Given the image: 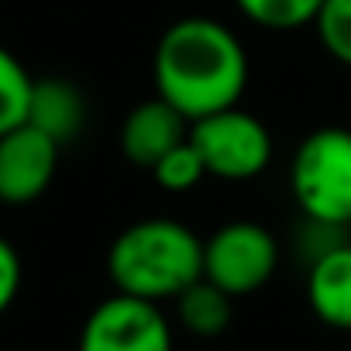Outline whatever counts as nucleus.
<instances>
[{
  "label": "nucleus",
  "mask_w": 351,
  "mask_h": 351,
  "mask_svg": "<svg viewBox=\"0 0 351 351\" xmlns=\"http://www.w3.org/2000/svg\"><path fill=\"white\" fill-rule=\"evenodd\" d=\"M32 83H35V76L25 69V62L8 45H0V134L25 124Z\"/></svg>",
  "instance_id": "obj_12"
},
{
  "label": "nucleus",
  "mask_w": 351,
  "mask_h": 351,
  "mask_svg": "<svg viewBox=\"0 0 351 351\" xmlns=\"http://www.w3.org/2000/svg\"><path fill=\"white\" fill-rule=\"evenodd\" d=\"M190 138V117L180 114L158 93L134 104L121 121V152L131 165L152 169L165 152Z\"/></svg>",
  "instance_id": "obj_8"
},
{
  "label": "nucleus",
  "mask_w": 351,
  "mask_h": 351,
  "mask_svg": "<svg viewBox=\"0 0 351 351\" xmlns=\"http://www.w3.org/2000/svg\"><path fill=\"white\" fill-rule=\"evenodd\" d=\"M324 52L351 69V0H324L313 18Z\"/></svg>",
  "instance_id": "obj_15"
},
{
  "label": "nucleus",
  "mask_w": 351,
  "mask_h": 351,
  "mask_svg": "<svg viewBox=\"0 0 351 351\" xmlns=\"http://www.w3.org/2000/svg\"><path fill=\"white\" fill-rule=\"evenodd\" d=\"M190 141L200 152L207 176H214V180L245 183V180L262 176L272 162L269 128L255 114L241 110L238 104L193 121Z\"/></svg>",
  "instance_id": "obj_4"
},
{
  "label": "nucleus",
  "mask_w": 351,
  "mask_h": 351,
  "mask_svg": "<svg viewBox=\"0 0 351 351\" xmlns=\"http://www.w3.org/2000/svg\"><path fill=\"white\" fill-rule=\"evenodd\" d=\"M279 269V245L255 221H231L204 241V279L228 296L258 293Z\"/></svg>",
  "instance_id": "obj_5"
},
{
  "label": "nucleus",
  "mask_w": 351,
  "mask_h": 351,
  "mask_svg": "<svg viewBox=\"0 0 351 351\" xmlns=\"http://www.w3.org/2000/svg\"><path fill=\"white\" fill-rule=\"evenodd\" d=\"M306 303L334 330H351V241L327 245L306 272Z\"/></svg>",
  "instance_id": "obj_9"
},
{
  "label": "nucleus",
  "mask_w": 351,
  "mask_h": 351,
  "mask_svg": "<svg viewBox=\"0 0 351 351\" xmlns=\"http://www.w3.org/2000/svg\"><path fill=\"white\" fill-rule=\"evenodd\" d=\"M59 145L28 121L0 134V204H35L56 180Z\"/></svg>",
  "instance_id": "obj_7"
},
{
  "label": "nucleus",
  "mask_w": 351,
  "mask_h": 351,
  "mask_svg": "<svg viewBox=\"0 0 351 351\" xmlns=\"http://www.w3.org/2000/svg\"><path fill=\"white\" fill-rule=\"evenodd\" d=\"M32 128L49 134L59 148L73 141L86 128V97L76 83L62 76H42L32 83V100H28V117Z\"/></svg>",
  "instance_id": "obj_10"
},
{
  "label": "nucleus",
  "mask_w": 351,
  "mask_h": 351,
  "mask_svg": "<svg viewBox=\"0 0 351 351\" xmlns=\"http://www.w3.org/2000/svg\"><path fill=\"white\" fill-rule=\"evenodd\" d=\"M21 255L18 248L0 234V317H4L11 310V303L18 300L21 293Z\"/></svg>",
  "instance_id": "obj_16"
},
{
  "label": "nucleus",
  "mask_w": 351,
  "mask_h": 351,
  "mask_svg": "<svg viewBox=\"0 0 351 351\" xmlns=\"http://www.w3.org/2000/svg\"><path fill=\"white\" fill-rule=\"evenodd\" d=\"M107 276L117 293L152 303L176 300L204 276V238L172 217L134 221L110 241Z\"/></svg>",
  "instance_id": "obj_2"
},
{
  "label": "nucleus",
  "mask_w": 351,
  "mask_h": 351,
  "mask_svg": "<svg viewBox=\"0 0 351 351\" xmlns=\"http://www.w3.org/2000/svg\"><path fill=\"white\" fill-rule=\"evenodd\" d=\"M296 207L320 228H351V128L310 131L289 162Z\"/></svg>",
  "instance_id": "obj_3"
},
{
  "label": "nucleus",
  "mask_w": 351,
  "mask_h": 351,
  "mask_svg": "<svg viewBox=\"0 0 351 351\" xmlns=\"http://www.w3.org/2000/svg\"><path fill=\"white\" fill-rule=\"evenodd\" d=\"M152 180L165 190V193H190L193 186H200L207 180V169L200 152L193 148V141L186 138L183 145H176L172 152H165L152 169Z\"/></svg>",
  "instance_id": "obj_14"
},
{
  "label": "nucleus",
  "mask_w": 351,
  "mask_h": 351,
  "mask_svg": "<svg viewBox=\"0 0 351 351\" xmlns=\"http://www.w3.org/2000/svg\"><path fill=\"white\" fill-rule=\"evenodd\" d=\"M324 0H234V8L265 32H296L313 25Z\"/></svg>",
  "instance_id": "obj_13"
},
{
  "label": "nucleus",
  "mask_w": 351,
  "mask_h": 351,
  "mask_svg": "<svg viewBox=\"0 0 351 351\" xmlns=\"http://www.w3.org/2000/svg\"><path fill=\"white\" fill-rule=\"evenodd\" d=\"M172 303H176V320H180V327L197 334V337H217L231 327L234 296H228L221 286H214L204 276L197 282H190Z\"/></svg>",
  "instance_id": "obj_11"
},
{
  "label": "nucleus",
  "mask_w": 351,
  "mask_h": 351,
  "mask_svg": "<svg viewBox=\"0 0 351 351\" xmlns=\"http://www.w3.org/2000/svg\"><path fill=\"white\" fill-rule=\"evenodd\" d=\"M76 351H172V324L158 303L114 293L83 320Z\"/></svg>",
  "instance_id": "obj_6"
},
{
  "label": "nucleus",
  "mask_w": 351,
  "mask_h": 351,
  "mask_svg": "<svg viewBox=\"0 0 351 351\" xmlns=\"http://www.w3.org/2000/svg\"><path fill=\"white\" fill-rule=\"evenodd\" d=\"M155 93L193 121L234 107L248 86V52L217 18L172 21L152 56Z\"/></svg>",
  "instance_id": "obj_1"
}]
</instances>
